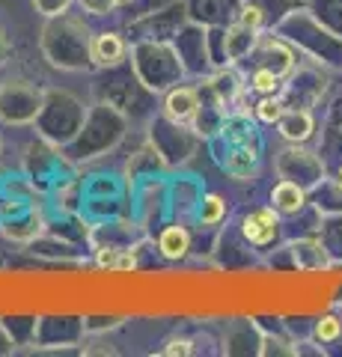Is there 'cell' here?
I'll return each instance as SVG.
<instances>
[{
  "mask_svg": "<svg viewBox=\"0 0 342 357\" xmlns=\"http://www.w3.org/2000/svg\"><path fill=\"white\" fill-rule=\"evenodd\" d=\"M158 248L167 259H185L187 250H191V236H187L185 227H167L158 238Z\"/></svg>",
  "mask_w": 342,
  "mask_h": 357,
  "instance_id": "obj_5",
  "label": "cell"
},
{
  "mask_svg": "<svg viewBox=\"0 0 342 357\" xmlns=\"http://www.w3.org/2000/svg\"><path fill=\"white\" fill-rule=\"evenodd\" d=\"M339 333H342V321H339L336 316H325V319L316 325V337L322 340V342H334V340H339Z\"/></svg>",
  "mask_w": 342,
  "mask_h": 357,
  "instance_id": "obj_10",
  "label": "cell"
},
{
  "mask_svg": "<svg viewBox=\"0 0 342 357\" xmlns=\"http://www.w3.org/2000/svg\"><path fill=\"white\" fill-rule=\"evenodd\" d=\"M194 351V345L187 342V340H173L167 349H164L161 354H167V357H176V354H191Z\"/></svg>",
  "mask_w": 342,
  "mask_h": 357,
  "instance_id": "obj_12",
  "label": "cell"
},
{
  "mask_svg": "<svg viewBox=\"0 0 342 357\" xmlns=\"http://www.w3.org/2000/svg\"><path fill=\"white\" fill-rule=\"evenodd\" d=\"M125 3H131V0H116V6H125Z\"/></svg>",
  "mask_w": 342,
  "mask_h": 357,
  "instance_id": "obj_15",
  "label": "cell"
},
{
  "mask_svg": "<svg viewBox=\"0 0 342 357\" xmlns=\"http://www.w3.org/2000/svg\"><path fill=\"white\" fill-rule=\"evenodd\" d=\"M164 114H167L176 126H187V122H194L196 114H200V96H196L191 86L173 89L167 96V102H164Z\"/></svg>",
  "mask_w": 342,
  "mask_h": 357,
  "instance_id": "obj_2",
  "label": "cell"
},
{
  "mask_svg": "<svg viewBox=\"0 0 342 357\" xmlns=\"http://www.w3.org/2000/svg\"><path fill=\"white\" fill-rule=\"evenodd\" d=\"M81 3L90 9V13H95V15H102V13H107L110 6H116V0H81Z\"/></svg>",
  "mask_w": 342,
  "mask_h": 357,
  "instance_id": "obj_13",
  "label": "cell"
},
{
  "mask_svg": "<svg viewBox=\"0 0 342 357\" xmlns=\"http://www.w3.org/2000/svg\"><path fill=\"white\" fill-rule=\"evenodd\" d=\"M0 57H3V39H0Z\"/></svg>",
  "mask_w": 342,
  "mask_h": 357,
  "instance_id": "obj_16",
  "label": "cell"
},
{
  "mask_svg": "<svg viewBox=\"0 0 342 357\" xmlns=\"http://www.w3.org/2000/svg\"><path fill=\"white\" fill-rule=\"evenodd\" d=\"M259 21H262L259 9H244V15H241V24L244 27H259Z\"/></svg>",
  "mask_w": 342,
  "mask_h": 357,
  "instance_id": "obj_14",
  "label": "cell"
},
{
  "mask_svg": "<svg viewBox=\"0 0 342 357\" xmlns=\"http://www.w3.org/2000/svg\"><path fill=\"white\" fill-rule=\"evenodd\" d=\"M224 215H226V203H224V199H220L217 194H212V197L203 199V208H200V220H203V223L215 227V223L224 220Z\"/></svg>",
  "mask_w": 342,
  "mask_h": 357,
  "instance_id": "obj_8",
  "label": "cell"
},
{
  "mask_svg": "<svg viewBox=\"0 0 342 357\" xmlns=\"http://www.w3.org/2000/svg\"><path fill=\"white\" fill-rule=\"evenodd\" d=\"M90 57L98 66H116L125 57V42L116 36V33H98L90 42Z\"/></svg>",
  "mask_w": 342,
  "mask_h": 357,
  "instance_id": "obj_3",
  "label": "cell"
},
{
  "mask_svg": "<svg viewBox=\"0 0 342 357\" xmlns=\"http://www.w3.org/2000/svg\"><path fill=\"white\" fill-rule=\"evenodd\" d=\"M277 72H271L268 66H262V69H256L253 72V77H250V89H256V93H262V96H274L277 93Z\"/></svg>",
  "mask_w": 342,
  "mask_h": 357,
  "instance_id": "obj_7",
  "label": "cell"
},
{
  "mask_svg": "<svg viewBox=\"0 0 342 357\" xmlns=\"http://www.w3.org/2000/svg\"><path fill=\"white\" fill-rule=\"evenodd\" d=\"M283 114H286V110H283V102H280V98H274V96H265L262 102L256 105V116H259L262 122H268V126L280 122Z\"/></svg>",
  "mask_w": 342,
  "mask_h": 357,
  "instance_id": "obj_9",
  "label": "cell"
},
{
  "mask_svg": "<svg viewBox=\"0 0 342 357\" xmlns=\"http://www.w3.org/2000/svg\"><path fill=\"white\" fill-rule=\"evenodd\" d=\"M339 188H342V170H339Z\"/></svg>",
  "mask_w": 342,
  "mask_h": 357,
  "instance_id": "obj_17",
  "label": "cell"
},
{
  "mask_svg": "<svg viewBox=\"0 0 342 357\" xmlns=\"http://www.w3.org/2000/svg\"><path fill=\"white\" fill-rule=\"evenodd\" d=\"M280 131L286 140L301 143L313 134V119H310V114H304V110H292V114L280 116Z\"/></svg>",
  "mask_w": 342,
  "mask_h": 357,
  "instance_id": "obj_6",
  "label": "cell"
},
{
  "mask_svg": "<svg viewBox=\"0 0 342 357\" xmlns=\"http://www.w3.org/2000/svg\"><path fill=\"white\" fill-rule=\"evenodd\" d=\"M271 203H274V208H277L280 215H297V211L304 208V191L295 182L286 178V182H280L271 191Z\"/></svg>",
  "mask_w": 342,
  "mask_h": 357,
  "instance_id": "obj_4",
  "label": "cell"
},
{
  "mask_svg": "<svg viewBox=\"0 0 342 357\" xmlns=\"http://www.w3.org/2000/svg\"><path fill=\"white\" fill-rule=\"evenodd\" d=\"M98 265L102 268H114V271H123V268H134V256H119L116 250H104L98 253Z\"/></svg>",
  "mask_w": 342,
  "mask_h": 357,
  "instance_id": "obj_11",
  "label": "cell"
},
{
  "mask_svg": "<svg viewBox=\"0 0 342 357\" xmlns=\"http://www.w3.org/2000/svg\"><path fill=\"white\" fill-rule=\"evenodd\" d=\"M241 229H244V238L250 244H271L274 236H277V208H256L250 211L241 223Z\"/></svg>",
  "mask_w": 342,
  "mask_h": 357,
  "instance_id": "obj_1",
  "label": "cell"
}]
</instances>
